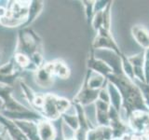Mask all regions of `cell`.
Segmentation results:
<instances>
[{"instance_id": "cell-3", "label": "cell", "mask_w": 149, "mask_h": 140, "mask_svg": "<svg viewBox=\"0 0 149 140\" xmlns=\"http://www.w3.org/2000/svg\"><path fill=\"white\" fill-rule=\"evenodd\" d=\"M127 120L130 130L139 135L149 137V113L142 111L133 112Z\"/></svg>"}, {"instance_id": "cell-12", "label": "cell", "mask_w": 149, "mask_h": 140, "mask_svg": "<svg viewBox=\"0 0 149 140\" xmlns=\"http://www.w3.org/2000/svg\"><path fill=\"white\" fill-rule=\"evenodd\" d=\"M53 73L58 75L62 78H67L70 75V71L67 65L63 62H60V61L53 64Z\"/></svg>"}, {"instance_id": "cell-19", "label": "cell", "mask_w": 149, "mask_h": 140, "mask_svg": "<svg viewBox=\"0 0 149 140\" xmlns=\"http://www.w3.org/2000/svg\"><path fill=\"white\" fill-rule=\"evenodd\" d=\"M143 72H144V80H146V83L149 84V61L144 60Z\"/></svg>"}, {"instance_id": "cell-20", "label": "cell", "mask_w": 149, "mask_h": 140, "mask_svg": "<svg viewBox=\"0 0 149 140\" xmlns=\"http://www.w3.org/2000/svg\"><path fill=\"white\" fill-rule=\"evenodd\" d=\"M17 62L20 64H22V65H26V64H28V63H29V60H28L24 55H22V54H19V55H17Z\"/></svg>"}, {"instance_id": "cell-2", "label": "cell", "mask_w": 149, "mask_h": 140, "mask_svg": "<svg viewBox=\"0 0 149 140\" xmlns=\"http://www.w3.org/2000/svg\"><path fill=\"white\" fill-rule=\"evenodd\" d=\"M91 50H105L113 51L118 56H121L123 54L122 51L119 49V46L115 40L113 35H112L111 31H107L104 29H100L97 32V35L92 42Z\"/></svg>"}, {"instance_id": "cell-11", "label": "cell", "mask_w": 149, "mask_h": 140, "mask_svg": "<svg viewBox=\"0 0 149 140\" xmlns=\"http://www.w3.org/2000/svg\"><path fill=\"white\" fill-rule=\"evenodd\" d=\"M121 67H122V71L125 76L134 81L135 78H134V73H133V67L132 64L130 63L128 57L125 54L121 55Z\"/></svg>"}, {"instance_id": "cell-5", "label": "cell", "mask_w": 149, "mask_h": 140, "mask_svg": "<svg viewBox=\"0 0 149 140\" xmlns=\"http://www.w3.org/2000/svg\"><path fill=\"white\" fill-rule=\"evenodd\" d=\"M99 92L100 91L92 90V89L88 87L87 84V80L85 79L81 91L77 93V95L76 97H74V103L81 105L82 106L94 104L96 100L98 99V96H99Z\"/></svg>"}, {"instance_id": "cell-9", "label": "cell", "mask_w": 149, "mask_h": 140, "mask_svg": "<svg viewBox=\"0 0 149 140\" xmlns=\"http://www.w3.org/2000/svg\"><path fill=\"white\" fill-rule=\"evenodd\" d=\"M106 90L109 93L110 97V106L118 112L121 113L122 111V97L120 95V92L116 89V87L110 82L106 83Z\"/></svg>"}, {"instance_id": "cell-18", "label": "cell", "mask_w": 149, "mask_h": 140, "mask_svg": "<svg viewBox=\"0 0 149 140\" xmlns=\"http://www.w3.org/2000/svg\"><path fill=\"white\" fill-rule=\"evenodd\" d=\"M98 100H101L104 103H107V104L110 105V97H109V93L106 90V87L102 88V90H100L99 92V96H98Z\"/></svg>"}, {"instance_id": "cell-22", "label": "cell", "mask_w": 149, "mask_h": 140, "mask_svg": "<svg viewBox=\"0 0 149 140\" xmlns=\"http://www.w3.org/2000/svg\"><path fill=\"white\" fill-rule=\"evenodd\" d=\"M67 140H76V139H74V138H67Z\"/></svg>"}, {"instance_id": "cell-21", "label": "cell", "mask_w": 149, "mask_h": 140, "mask_svg": "<svg viewBox=\"0 0 149 140\" xmlns=\"http://www.w3.org/2000/svg\"><path fill=\"white\" fill-rule=\"evenodd\" d=\"M143 54H144V60H146V61H149V48L146 49V50H144Z\"/></svg>"}, {"instance_id": "cell-15", "label": "cell", "mask_w": 149, "mask_h": 140, "mask_svg": "<svg viewBox=\"0 0 149 140\" xmlns=\"http://www.w3.org/2000/svg\"><path fill=\"white\" fill-rule=\"evenodd\" d=\"M91 25L96 32L99 31L102 26V11L94 13L91 21Z\"/></svg>"}, {"instance_id": "cell-6", "label": "cell", "mask_w": 149, "mask_h": 140, "mask_svg": "<svg viewBox=\"0 0 149 140\" xmlns=\"http://www.w3.org/2000/svg\"><path fill=\"white\" fill-rule=\"evenodd\" d=\"M96 108V123L98 126H109V108L110 105L101 100H96L94 103Z\"/></svg>"}, {"instance_id": "cell-14", "label": "cell", "mask_w": 149, "mask_h": 140, "mask_svg": "<svg viewBox=\"0 0 149 140\" xmlns=\"http://www.w3.org/2000/svg\"><path fill=\"white\" fill-rule=\"evenodd\" d=\"M63 119L65 120V123H66L72 130H74V132L79 128V121H78V118L77 114H72V115L65 114L63 116Z\"/></svg>"}, {"instance_id": "cell-8", "label": "cell", "mask_w": 149, "mask_h": 140, "mask_svg": "<svg viewBox=\"0 0 149 140\" xmlns=\"http://www.w3.org/2000/svg\"><path fill=\"white\" fill-rule=\"evenodd\" d=\"M85 79L87 80L88 86L91 89H92V90L100 91L102 88H104L106 86V83H107V79L105 77L102 76L100 74L92 72L90 69H88Z\"/></svg>"}, {"instance_id": "cell-7", "label": "cell", "mask_w": 149, "mask_h": 140, "mask_svg": "<svg viewBox=\"0 0 149 140\" xmlns=\"http://www.w3.org/2000/svg\"><path fill=\"white\" fill-rule=\"evenodd\" d=\"M132 35L142 48L144 50L149 48V32L143 25H133L132 27Z\"/></svg>"}, {"instance_id": "cell-10", "label": "cell", "mask_w": 149, "mask_h": 140, "mask_svg": "<svg viewBox=\"0 0 149 140\" xmlns=\"http://www.w3.org/2000/svg\"><path fill=\"white\" fill-rule=\"evenodd\" d=\"M38 134L42 140H53L55 131L49 123H41L38 126Z\"/></svg>"}, {"instance_id": "cell-17", "label": "cell", "mask_w": 149, "mask_h": 140, "mask_svg": "<svg viewBox=\"0 0 149 140\" xmlns=\"http://www.w3.org/2000/svg\"><path fill=\"white\" fill-rule=\"evenodd\" d=\"M110 1L107 0H99V1H94V6H93V12H99L102 11L106 8L107 5L109 4Z\"/></svg>"}, {"instance_id": "cell-1", "label": "cell", "mask_w": 149, "mask_h": 140, "mask_svg": "<svg viewBox=\"0 0 149 140\" xmlns=\"http://www.w3.org/2000/svg\"><path fill=\"white\" fill-rule=\"evenodd\" d=\"M107 81L114 84L122 97V110L125 111L127 120L133 112L142 111L149 113V109L144 103L141 89L135 81L130 79L124 74H110L106 78Z\"/></svg>"}, {"instance_id": "cell-16", "label": "cell", "mask_w": 149, "mask_h": 140, "mask_svg": "<svg viewBox=\"0 0 149 140\" xmlns=\"http://www.w3.org/2000/svg\"><path fill=\"white\" fill-rule=\"evenodd\" d=\"M84 6L86 8V16H87V21L88 22L91 23L93 15H94V12H93V6H94V1H84Z\"/></svg>"}, {"instance_id": "cell-13", "label": "cell", "mask_w": 149, "mask_h": 140, "mask_svg": "<svg viewBox=\"0 0 149 140\" xmlns=\"http://www.w3.org/2000/svg\"><path fill=\"white\" fill-rule=\"evenodd\" d=\"M130 63L132 64V67H143L144 64V54L143 51L137 54H134L132 56L128 57Z\"/></svg>"}, {"instance_id": "cell-4", "label": "cell", "mask_w": 149, "mask_h": 140, "mask_svg": "<svg viewBox=\"0 0 149 140\" xmlns=\"http://www.w3.org/2000/svg\"><path fill=\"white\" fill-rule=\"evenodd\" d=\"M87 66H88V69L91 70L92 72L100 74L105 78H107L110 74L113 73V70L109 66L108 64L104 62V60L95 57L94 50H91L90 57L88 59Z\"/></svg>"}]
</instances>
